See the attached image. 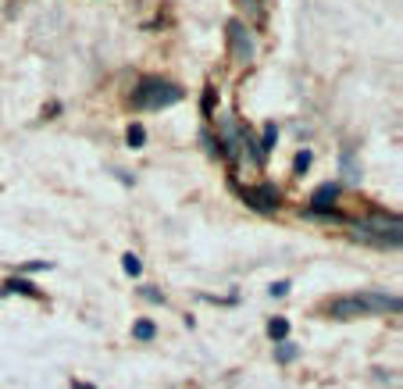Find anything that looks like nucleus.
Returning a JSON list of instances; mask_svg holds the SVG:
<instances>
[{"instance_id":"20e7f679","label":"nucleus","mask_w":403,"mask_h":389,"mask_svg":"<svg viewBox=\"0 0 403 389\" xmlns=\"http://www.w3.org/2000/svg\"><path fill=\"white\" fill-rule=\"evenodd\" d=\"M228 54L240 61V65H247V61H254V54H257V47H254V36H250V29L240 22V18H232L228 22Z\"/></svg>"},{"instance_id":"2eb2a0df","label":"nucleus","mask_w":403,"mask_h":389,"mask_svg":"<svg viewBox=\"0 0 403 389\" xmlns=\"http://www.w3.org/2000/svg\"><path fill=\"white\" fill-rule=\"evenodd\" d=\"M293 357H297V347L293 343H278V350H275V361L278 364H290Z\"/></svg>"},{"instance_id":"f3484780","label":"nucleus","mask_w":403,"mask_h":389,"mask_svg":"<svg viewBox=\"0 0 403 389\" xmlns=\"http://www.w3.org/2000/svg\"><path fill=\"white\" fill-rule=\"evenodd\" d=\"M240 4L254 15V18H264V8H261V0H240Z\"/></svg>"},{"instance_id":"9d476101","label":"nucleus","mask_w":403,"mask_h":389,"mask_svg":"<svg viewBox=\"0 0 403 389\" xmlns=\"http://www.w3.org/2000/svg\"><path fill=\"white\" fill-rule=\"evenodd\" d=\"M268 336L278 340V343H285V336H290V321H285V318H271L268 321Z\"/></svg>"},{"instance_id":"f257e3e1","label":"nucleus","mask_w":403,"mask_h":389,"mask_svg":"<svg viewBox=\"0 0 403 389\" xmlns=\"http://www.w3.org/2000/svg\"><path fill=\"white\" fill-rule=\"evenodd\" d=\"M328 314L339 318V321H350V318H361V314H399V297L396 293H375V290L339 297V300H332Z\"/></svg>"},{"instance_id":"1a4fd4ad","label":"nucleus","mask_w":403,"mask_h":389,"mask_svg":"<svg viewBox=\"0 0 403 389\" xmlns=\"http://www.w3.org/2000/svg\"><path fill=\"white\" fill-rule=\"evenodd\" d=\"M132 336H136V340H143V343H147V340H154V336H157V325H154V321H150V318H140V321H136V325H132Z\"/></svg>"},{"instance_id":"6e6552de","label":"nucleus","mask_w":403,"mask_h":389,"mask_svg":"<svg viewBox=\"0 0 403 389\" xmlns=\"http://www.w3.org/2000/svg\"><path fill=\"white\" fill-rule=\"evenodd\" d=\"M275 140H278V129L268 122V125H264V136H261V143H257V154H261L264 161H268V154L275 150Z\"/></svg>"},{"instance_id":"6ab92c4d","label":"nucleus","mask_w":403,"mask_h":389,"mask_svg":"<svg viewBox=\"0 0 403 389\" xmlns=\"http://www.w3.org/2000/svg\"><path fill=\"white\" fill-rule=\"evenodd\" d=\"M285 293H290V283H285V279L271 286V297H285Z\"/></svg>"},{"instance_id":"39448f33","label":"nucleus","mask_w":403,"mask_h":389,"mask_svg":"<svg viewBox=\"0 0 403 389\" xmlns=\"http://www.w3.org/2000/svg\"><path fill=\"white\" fill-rule=\"evenodd\" d=\"M240 197H243L254 211H264V214L278 211V200H282L278 186H271V183H261V186H240Z\"/></svg>"},{"instance_id":"9b49d317","label":"nucleus","mask_w":403,"mask_h":389,"mask_svg":"<svg viewBox=\"0 0 403 389\" xmlns=\"http://www.w3.org/2000/svg\"><path fill=\"white\" fill-rule=\"evenodd\" d=\"M125 140H129V147H132V150H140V147L147 143V129H143L140 122H132V125H129V132H125Z\"/></svg>"},{"instance_id":"423d86ee","label":"nucleus","mask_w":403,"mask_h":389,"mask_svg":"<svg viewBox=\"0 0 403 389\" xmlns=\"http://www.w3.org/2000/svg\"><path fill=\"white\" fill-rule=\"evenodd\" d=\"M339 200V183H321L311 193V207L307 211H332V204Z\"/></svg>"},{"instance_id":"f8f14e48","label":"nucleus","mask_w":403,"mask_h":389,"mask_svg":"<svg viewBox=\"0 0 403 389\" xmlns=\"http://www.w3.org/2000/svg\"><path fill=\"white\" fill-rule=\"evenodd\" d=\"M4 293H25V297H39V290H36L32 283H25V279H11V283L4 286Z\"/></svg>"},{"instance_id":"ddd939ff","label":"nucleus","mask_w":403,"mask_h":389,"mask_svg":"<svg viewBox=\"0 0 403 389\" xmlns=\"http://www.w3.org/2000/svg\"><path fill=\"white\" fill-rule=\"evenodd\" d=\"M311 161H314V154H311V150L304 147V150H300V154L293 157V172H297V175H304V172L311 168Z\"/></svg>"},{"instance_id":"f03ea898","label":"nucleus","mask_w":403,"mask_h":389,"mask_svg":"<svg viewBox=\"0 0 403 389\" xmlns=\"http://www.w3.org/2000/svg\"><path fill=\"white\" fill-rule=\"evenodd\" d=\"M182 97H186L182 86L168 82V79H157V75H147V79H140V86L132 89V107H140V111H161V107L179 104Z\"/></svg>"},{"instance_id":"4468645a","label":"nucleus","mask_w":403,"mask_h":389,"mask_svg":"<svg viewBox=\"0 0 403 389\" xmlns=\"http://www.w3.org/2000/svg\"><path fill=\"white\" fill-rule=\"evenodd\" d=\"M214 97H218V89H214V86H207V89H204V100H200L204 118H211V115H214Z\"/></svg>"},{"instance_id":"dca6fc26","label":"nucleus","mask_w":403,"mask_h":389,"mask_svg":"<svg viewBox=\"0 0 403 389\" xmlns=\"http://www.w3.org/2000/svg\"><path fill=\"white\" fill-rule=\"evenodd\" d=\"M122 268H125V271L132 275V279H136V275L143 271V261H140L136 254H125V257H122Z\"/></svg>"},{"instance_id":"0eeeda50","label":"nucleus","mask_w":403,"mask_h":389,"mask_svg":"<svg viewBox=\"0 0 403 389\" xmlns=\"http://www.w3.org/2000/svg\"><path fill=\"white\" fill-rule=\"evenodd\" d=\"M339 164H342V179H347L350 186H354V183H361V168H357V161H354V150H350V147L342 150Z\"/></svg>"},{"instance_id":"a211bd4d","label":"nucleus","mask_w":403,"mask_h":389,"mask_svg":"<svg viewBox=\"0 0 403 389\" xmlns=\"http://www.w3.org/2000/svg\"><path fill=\"white\" fill-rule=\"evenodd\" d=\"M50 268H54L50 261H25L22 264V271H50Z\"/></svg>"},{"instance_id":"aec40b11","label":"nucleus","mask_w":403,"mask_h":389,"mask_svg":"<svg viewBox=\"0 0 403 389\" xmlns=\"http://www.w3.org/2000/svg\"><path fill=\"white\" fill-rule=\"evenodd\" d=\"M143 297H147V300H154V304H161V300H164V297H161L154 286H143Z\"/></svg>"},{"instance_id":"7ed1b4c3","label":"nucleus","mask_w":403,"mask_h":389,"mask_svg":"<svg viewBox=\"0 0 403 389\" xmlns=\"http://www.w3.org/2000/svg\"><path fill=\"white\" fill-rule=\"evenodd\" d=\"M354 236L364 240V243H375V247H399V218H396V214H392V218L375 214V218L361 221Z\"/></svg>"}]
</instances>
